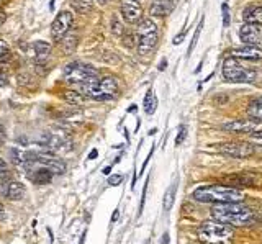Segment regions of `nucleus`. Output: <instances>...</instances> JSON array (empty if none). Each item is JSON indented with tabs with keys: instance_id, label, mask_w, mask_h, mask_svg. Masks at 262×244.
Returning <instances> with one entry per match:
<instances>
[{
	"instance_id": "35",
	"label": "nucleus",
	"mask_w": 262,
	"mask_h": 244,
	"mask_svg": "<svg viewBox=\"0 0 262 244\" xmlns=\"http://www.w3.org/2000/svg\"><path fill=\"white\" fill-rule=\"evenodd\" d=\"M251 141H256V143L262 144V130L261 131H252V133H251Z\"/></svg>"
},
{
	"instance_id": "27",
	"label": "nucleus",
	"mask_w": 262,
	"mask_h": 244,
	"mask_svg": "<svg viewBox=\"0 0 262 244\" xmlns=\"http://www.w3.org/2000/svg\"><path fill=\"white\" fill-rule=\"evenodd\" d=\"M203 23H205V18H200V23H198V26H197V30H195V33H193V39H192V43H190V46H188V56L192 54V51H193V48H195V44H197V41H198V36H200V33H202V28H203Z\"/></svg>"
},
{
	"instance_id": "34",
	"label": "nucleus",
	"mask_w": 262,
	"mask_h": 244,
	"mask_svg": "<svg viewBox=\"0 0 262 244\" xmlns=\"http://www.w3.org/2000/svg\"><path fill=\"white\" fill-rule=\"evenodd\" d=\"M121 180H123V177H121V175H118V174H113L110 179H108V184H110V185H113V187H116V185H120V184H121Z\"/></svg>"
},
{
	"instance_id": "12",
	"label": "nucleus",
	"mask_w": 262,
	"mask_h": 244,
	"mask_svg": "<svg viewBox=\"0 0 262 244\" xmlns=\"http://www.w3.org/2000/svg\"><path fill=\"white\" fill-rule=\"evenodd\" d=\"M233 57L236 59H246V61H261L262 59V48L256 44H246L243 48L233 49Z\"/></svg>"
},
{
	"instance_id": "41",
	"label": "nucleus",
	"mask_w": 262,
	"mask_h": 244,
	"mask_svg": "<svg viewBox=\"0 0 262 244\" xmlns=\"http://www.w3.org/2000/svg\"><path fill=\"white\" fill-rule=\"evenodd\" d=\"M3 216H5V210H3V205L0 203V220H2Z\"/></svg>"
},
{
	"instance_id": "30",
	"label": "nucleus",
	"mask_w": 262,
	"mask_h": 244,
	"mask_svg": "<svg viewBox=\"0 0 262 244\" xmlns=\"http://www.w3.org/2000/svg\"><path fill=\"white\" fill-rule=\"evenodd\" d=\"M112 31H113L116 36H123V33H125L123 25H121L120 21L116 20V18H113V20H112Z\"/></svg>"
},
{
	"instance_id": "4",
	"label": "nucleus",
	"mask_w": 262,
	"mask_h": 244,
	"mask_svg": "<svg viewBox=\"0 0 262 244\" xmlns=\"http://www.w3.org/2000/svg\"><path fill=\"white\" fill-rule=\"evenodd\" d=\"M197 238L202 244H233L234 231L220 221H205L197 229Z\"/></svg>"
},
{
	"instance_id": "32",
	"label": "nucleus",
	"mask_w": 262,
	"mask_h": 244,
	"mask_svg": "<svg viewBox=\"0 0 262 244\" xmlns=\"http://www.w3.org/2000/svg\"><path fill=\"white\" fill-rule=\"evenodd\" d=\"M221 12H223V26L226 28V26H229V7L226 2L221 5Z\"/></svg>"
},
{
	"instance_id": "24",
	"label": "nucleus",
	"mask_w": 262,
	"mask_h": 244,
	"mask_svg": "<svg viewBox=\"0 0 262 244\" xmlns=\"http://www.w3.org/2000/svg\"><path fill=\"white\" fill-rule=\"evenodd\" d=\"M64 98L71 105H84L87 97L82 95L79 90H64Z\"/></svg>"
},
{
	"instance_id": "22",
	"label": "nucleus",
	"mask_w": 262,
	"mask_h": 244,
	"mask_svg": "<svg viewBox=\"0 0 262 244\" xmlns=\"http://www.w3.org/2000/svg\"><path fill=\"white\" fill-rule=\"evenodd\" d=\"M143 105H144V112H146L148 115H152L156 112V108H157V97H156V94H154V90H152V89H149L148 92H146V97H144Z\"/></svg>"
},
{
	"instance_id": "45",
	"label": "nucleus",
	"mask_w": 262,
	"mask_h": 244,
	"mask_svg": "<svg viewBox=\"0 0 262 244\" xmlns=\"http://www.w3.org/2000/svg\"><path fill=\"white\" fill-rule=\"evenodd\" d=\"M97 2L100 3V5H105V3L108 2V0H97Z\"/></svg>"
},
{
	"instance_id": "29",
	"label": "nucleus",
	"mask_w": 262,
	"mask_h": 244,
	"mask_svg": "<svg viewBox=\"0 0 262 244\" xmlns=\"http://www.w3.org/2000/svg\"><path fill=\"white\" fill-rule=\"evenodd\" d=\"M8 56H10V48L3 39H0V62L5 61Z\"/></svg>"
},
{
	"instance_id": "13",
	"label": "nucleus",
	"mask_w": 262,
	"mask_h": 244,
	"mask_svg": "<svg viewBox=\"0 0 262 244\" xmlns=\"http://www.w3.org/2000/svg\"><path fill=\"white\" fill-rule=\"evenodd\" d=\"M51 44L48 41H35L28 46V56L33 57L36 62H43L51 53Z\"/></svg>"
},
{
	"instance_id": "1",
	"label": "nucleus",
	"mask_w": 262,
	"mask_h": 244,
	"mask_svg": "<svg viewBox=\"0 0 262 244\" xmlns=\"http://www.w3.org/2000/svg\"><path fill=\"white\" fill-rule=\"evenodd\" d=\"M211 218L220 223H225L228 226H247L252 225L256 220L254 211L249 206L241 205V202L231 203H216L211 208Z\"/></svg>"
},
{
	"instance_id": "17",
	"label": "nucleus",
	"mask_w": 262,
	"mask_h": 244,
	"mask_svg": "<svg viewBox=\"0 0 262 244\" xmlns=\"http://www.w3.org/2000/svg\"><path fill=\"white\" fill-rule=\"evenodd\" d=\"M26 193V188L25 185L21 182H17V180H10L7 182V187H5V197L8 200L12 202H17V200H21Z\"/></svg>"
},
{
	"instance_id": "31",
	"label": "nucleus",
	"mask_w": 262,
	"mask_h": 244,
	"mask_svg": "<svg viewBox=\"0 0 262 244\" xmlns=\"http://www.w3.org/2000/svg\"><path fill=\"white\" fill-rule=\"evenodd\" d=\"M187 138V126L182 125L179 128V134H177V138H175V146H180V144L184 143V139Z\"/></svg>"
},
{
	"instance_id": "18",
	"label": "nucleus",
	"mask_w": 262,
	"mask_h": 244,
	"mask_svg": "<svg viewBox=\"0 0 262 244\" xmlns=\"http://www.w3.org/2000/svg\"><path fill=\"white\" fill-rule=\"evenodd\" d=\"M243 18L247 25L262 26V5H249L243 12Z\"/></svg>"
},
{
	"instance_id": "7",
	"label": "nucleus",
	"mask_w": 262,
	"mask_h": 244,
	"mask_svg": "<svg viewBox=\"0 0 262 244\" xmlns=\"http://www.w3.org/2000/svg\"><path fill=\"white\" fill-rule=\"evenodd\" d=\"M62 75L69 84L72 85H77L82 82H89L92 79H97L100 75L94 66L89 64H82V62H69L64 69H62Z\"/></svg>"
},
{
	"instance_id": "2",
	"label": "nucleus",
	"mask_w": 262,
	"mask_h": 244,
	"mask_svg": "<svg viewBox=\"0 0 262 244\" xmlns=\"http://www.w3.org/2000/svg\"><path fill=\"white\" fill-rule=\"evenodd\" d=\"M193 198L202 203H231V202H243L244 193L238 190L236 187H228V185H202L193 190Z\"/></svg>"
},
{
	"instance_id": "28",
	"label": "nucleus",
	"mask_w": 262,
	"mask_h": 244,
	"mask_svg": "<svg viewBox=\"0 0 262 244\" xmlns=\"http://www.w3.org/2000/svg\"><path fill=\"white\" fill-rule=\"evenodd\" d=\"M12 177V170L3 159H0V180H8Z\"/></svg>"
},
{
	"instance_id": "20",
	"label": "nucleus",
	"mask_w": 262,
	"mask_h": 244,
	"mask_svg": "<svg viewBox=\"0 0 262 244\" xmlns=\"http://www.w3.org/2000/svg\"><path fill=\"white\" fill-rule=\"evenodd\" d=\"M225 180L234 185H254V175L252 174H234L225 177Z\"/></svg>"
},
{
	"instance_id": "16",
	"label": "nucleus",
	"mask_w": 262,
	"mask_h": 244,
	"mask_svg": "<svg viewBox=\"0 0 262 244\" xmlns=\"http://www.w3.org/2000/svg\"><path fill=\"white\" fill-rule=\"evenodd\" d=\"M28 177L33 180L35 184L46 185L53 180L54 174L49 169H44V167H31V169L28 170Z\"/></svg>"
},
{
	"instance_id": "40",
	"label": "nucleus",
	"mask_w": 262,
	"mask_h": 244,
	"mask_svg": "<svg viewBox=\"0 0 262 244\" xmlns=\"http://www.w3.org/2000/svg\"><path fill=\"white\" fill-rule=\"evenodd\" d=\"M110 172H112V166H107L105 169H103V174H105V175H110Z\"/></svg>"
},
{
	"instance_id": "44",
	"label": "nucleus",
	"mask_w": 262,
	"mask_h": 244,
	"mask_svg": "<svg viewBox=\"0 0 262 244\" xmlns=\"http://www.w3.org/2000/svg\"><path fill=\"white\" fill-rule=\"evenodd\" d=\"M166 64H167V62H166V61H162V62H161V66H159V69H161V71L164 69V67H166Z\"/></svg>"
},
{
	"instance_id": "25",
	"label": "nucleus",
	"mask_w": 262,
	"mask_h": 244,
	"mask_svg": "<svg viewBox=\"0 0 262 244\" xmlns=\"http://www.w3.org/2000/svg\"><path fill=\"white\" fill-rule=\"evenodd\" d=\"M175 192H177V182H174L172 185H170L169 188L166 190V195H164V210L169 211L170 208H172L174 205V200H175Z\"/></svg>"
},
{
	"instance_id": "43",
	"label": "nucleus",
	"mask_w": 262,
	"mask_h": 244,
	"mask_svg": "<svg viewBox=\"0 0 262 244\" xmlns=\"http://www.w3.org/2000/svg\"><path fill=\"white\" fill-rule=\"evenodd\" d=\"M118 215H120V213H118V210H116V211H115V215L112 216V221H116V220H118Z\"/></svg>"
},
{
	"instance_id": "26",
	"label": "nucleus",
	"mask_w": 262,
	"mask_h": 244,
	"mask_svg": "<svg viewBox=\"0 0 262 244\" xmlns=\"http://www.w3.org/2000/svg\"><path fill=\"white\" fill-rule=\"evenodd\" d=\"M10 156H12V162L15 164L17 167H25V152H21L20 149H10Z\"/></svg>"
},
{
	"instance_id": "10",
	"label": "nucleus",
	"mask_w": 262,
	"mask_h": 244,
	"mask_svg": "<svg viewBox=\"0 0 262 244\" xmlns=\"http://www.w3.org/2000/svg\"><path fill=\"white\" fill-rule=\"evenodd\" d=\"M120 12L125 21L130 25H138L143 20V8L136 0H123L120 5Z\"/></svg>"
},
{
	"instance_id": "11",
	"label": "nucleus",
	"mask_w": 262,
	"mask_h": 244,
	"mask_svg": "<svg viewBox=\"0 0 262 244\" xmlns=\"http://www.w3.org/2000/svg\"><path fill=\"white\" fill-rule=\"evenodd\" d=\"M257 126V121L254 120H236V121H228L221 126V130L226 133H234V134H244V133H252Z\"/></svg>"
},
{
	"instance_id": "14",
	"label": "nucleus",
	"mask_w": 262,
	"mask_h": 244,
	"mask_svg": "<svg viewBox=\"0 0 262 244\" xmlns=\"http://www.w3.org/2000/svg\"><path fill=\"white\" fill-rule=\"evenodd\" d=\"M261 33H262V26L257 28L256 25H243L241 30H239V38L243 39L246 44H257L261 41Z\"/></svg>"
},
{
	"instance_id": "33",
	"label": "nucleus",
	"mask_w": 262,
	"mask_h": 244,
	"mask_svg": "<svg viewBox=\"0 0 262 244\" xmlns=\"http://www.w3.org/2000/svg\"><path fill=\"white\" fill-rule=\"evenodd\" d=\"M136 43H138V39L134 38V35H126V36H125V46L133 48Z\"/></svg>"
},
{
	"instance_id": "38",
	"label": "nucleus",
	"mask_w": 262,
	"mask_h": 244,
	"mask_svg": "<svg viewBox=\"0 0 262 244\" xmlns=\"http://www.w3.org/2000/svg\"><path fill=\"white\" fill-rule=\"evenodd\" d=\"M5 143V131H3V128H0V146Z\"/></svg>"
},
{
	"instance_id": "21",
	"label": "nucleus",
	"mask_w": 262,
	"mask_h": 244,
	"mask_svg": "<svg viewBox=\"0 0 262 244\" xmlns=\"http://www.w3.org/2000/svg\"><path fill=\"white\" fill-rule=\"evenodd\" d=\"M247 115L254 121H262V97L256 98L247 107Z\"/></svg>"
},
{
	"instance_id": "9",
	"label": "nucleus",
	"mask_w": 262,
	"mask_h": 244,
	"mask_svg": "<svg viewBox=\"0 0 262 244\" xmlns=\"http://www.w3.org/2000/svg\"><path fill=\"white\" fill-rule=\"evenodd\" d=\"M72 21H74V17H72L71 12L64 10L61 13H57L56 18H54V21L51 23V38L54 41H61L62 36L71 30Z\"/></svg>"
},
{
	"instance_id": "46",
	"label": "nucleus",
	"mask_w": 262,
	"mask_h": 244,
	"mask_svg": "<svg viewBox=\"0 0 262 244\" xmlns=\"http://www.w3.org/2000/svg\"><path fill=\"white\" fill-rule=\"evenodd\" d=\"M134 110H136V105H133V107L128 108V112H134Z\"/></svg>"
},
{
	"instance_id": "39",
	"label": "nucleus",
	"mask_w": 262,
	"mask_h": 244,
	"mask_svg": "<svg viewBox=\"0 0 262 244\" xmlns=\"http://www.w3.org/2000/svg\"><path fill=\"white\" fill-rule=\"evenodd\" d=\"M97 154H98L97 149H92V151H90V154H89V159H90V161H94V159H95V157H97Z\"/></svg>"
},
{
	"instance_id": "6",
	"label": "nucleus",
	"mask_w": 262,
	"mask_h": 244,
	"mask_svg": "<svg viewBox=\"0 0 262 244\" xmlns=\"http://www.w3.org/2000/svg\"><path fill=\"white\" fill-rule=\"evenodd\" d=\"M138 53L148 54L156 48L159 35H157V25L152 21V18H144L138 23Z\"/></svg>"
},
{
	"instance_id": "47",
	"label": "nucleus",
	"mask_w": 262,
	"mask_h": 244,
	"mask_svg": "<svg viewBox=\"0 0 262 244\" xmlns=\"http://www.w3.org/2000/svg\"><path fill=\"white\" fill-rule=\"evenodd\" d=\"M3 12V8H2V3H0V13H2Z\"/></svg>"
},
{
	"instance_id": "8",
	"label": "nucleus",
	"mask_w": 262,
	"mask_h": 244,
	"mask_svg": "<svg viewBox=\"0 0 262 244\" xmlns=\"http://www.w3.org/2000/svg\"><path fill=\"white\" fill-rule=\"evenodd\" d=\"M218 152L234 157V159H244V157H249L254 154V148L249 143H243V141H229V143H221L216 146Z\"/></svg>"
},
{
	"instance_id": "5",
	"label": "nucleus",
	"mask_w": 262,
	"mask_h": 244,
	"mask_svg": "<svg viewBox=\"0 0 262 244\" xmlns=\"http://www.w3.org/2000/svg\"><path fill=\"white\" fill-rule=\"evenodd\" d=\"M221 74H223L225 80L233 82V84H249V82H254L256 79V71L246 69V67L233 56L226 57V59L223 61Z\"/></svg>"
},
{
	"instance_id": "37",
	"label": "nucleus",
	"mask_w": 262,
	"mask_h": 244,
	"mask_svg": "<svg viewBox=\"0 0 262 244\" xmlns=\"http://www.w3.org/2000/svg\"><path fill=\"white\" fill-rule=\"evenodd\" d=\"M7 84H8V79H7V75L3 74V72H0V87H5Z\"/></svg>"
},
{
	"instance_id": "15",
	"label": "nucleus",
	"mask_w": 262,
	"mask_h": 244,
	"mask_svg": "<svg viewBox=\"0 0 262 244\" xmlns=\"http://www.w3.org/2000/svg\"><path fill=\"white\" fill-rule=\"evenodd\" d=\"M175 5H177V0H154L149 12L152 17H166L174 10Z\"/></svg>"
},
{
	"instance_id": "23",
	"label": "nucleus",
	"mask_w": 262,
	"mask_h": 244,
	"mask_svg": "<svg viewBox=\"0 0 262 244\" xmlns=\"http://www.w3.org/2000/svg\"><path fill=\"white\" fill-rule=\"evenodd\" d=\"M71 5L77 13H90L94 8V0H71Z\"/></svg>"
},
{
	"instance_id": "36",
	"label": "nucleus",
	"mask_w": 262,
	"mask_h": 244,
	"mask_svg": "<svg viewBox=\"0 0 262 244\" xmlns=\"http://www.w3.org/2000/svg\"><path fill=\"white\" fill-rule=\"evenodd\" d=\"M185 33H187V30L184 28V30L180 31V33L174 38V44H180V43H182V41H184V38H185Z\"/></svg>"
},
{
	"instance_id": "42",
	"label": "nucleus",
	"mask_w": 262,
	"mask_h": 244,
	"mask_svg": "<svg viewBox=\"0 0 262 244\" xmlns=\"http://www.w3.org/2000/svg\"><path fill=\"white\" fill-rule=\"evenodd\" d=\"M167 243H169V234H164V238H162V244H167Z\"/></svg>"
},
{
	"instance_id": "19",
	"label": "nucleus",
	"mask_w": 262,
	"mask_h": 244,
	"mask_svg": "<svg viewBox=\"0 0 262 244\" xmlns=\"http://www.w3.org/2000/svg\"><path fill=\"white\" fill-rule=\"evenodd\" d=\"M59 43L62 44V48H64L66 54H72V53L75 51V48H77V43H79V33H77V30L71 28L64 36H62Z\"/></svg>"
},
{
	"instance_id": "3",
	"label": "nucleus",
	"mask_w": 262,
	"mask_h": 244,
	"mask_svg": "<svg viewBox=\"0 0 262 244\" xmlns=\"http://www.w3.org/2000/svg\"><path fill=\"white\" fill-rule=\"evenodd\" d=\"M75 90H79L82 95L94 98V100L98 102H105L112 100L113 97L118 95V82H116L115 77L108 75V77L103 79H92L89 82H82L74 85Z\"/></svg>"
}]
</instances>
